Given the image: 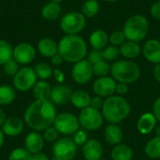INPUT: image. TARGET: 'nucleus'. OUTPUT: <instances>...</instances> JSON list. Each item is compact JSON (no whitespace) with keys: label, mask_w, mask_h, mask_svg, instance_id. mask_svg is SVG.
I'll return each instance as SVG.
<instances>
[{"label":"nucleus","mask_w":160,"mask_h":160,"mask_svg":"<svg viewBox=\"0 0 160 160\" xmlns=\"http://www.w3.org/2000/svg\"><path fill=\"white\" fill-rule=\"evenodd\" d=\"M112 77L117 82L133 83L141 77V68L130 60H117L111 65Z\"/></svg>","instance_id":"4"},{"label":"nucleus","mask_w":160,"mask_h":160,"mask_svg":"<svg viewBox=\"0 0 160 160\" xmlns=\"http://www.w3.org/2000/svg\"><path fill=\"white\" fill-rule=\"evenodd\" d=\"M149 31V22L142 14L130 16L124 24L123 32L128 40L140 42L145 38Z\"/></svg>","instance_id":"5"},{"label":"nucleus","mask_w":160,"mask_h":160,"mask_svg":"<svg viewBox=\"0 0 160 160\" xmlns=\"http://www.w3.org/2000/svg\"><path fill=\"white\" fill-rule=\"evenodd\" d=\"M150 14H151V16L154 19L160 21V1L155 2L151 6V8H150Z\"/></svg>","instance_id":"42"},{"label":"nucleus","mask_w":160,"mask_h":160,"mask_svg":"<svg viewBox=\"0 0 160 160\" xmlns=\"http://www.w3.org/2000/svg\"><path fill=\"white\" fill-rule=\"evenodd\" d=\"M104 1H106V2H110V3H112V2H116V1H118V0H104Z\"/></svg>","instance_id":"53"},{"label":"nucleus","mask_w":160,"mask_h":160,"mask_svg":"<svg viewBox=\"0 0 160 160\" xmlns=\"http://www.w3.org/2000/svg\"><path fill=\"white\" fill-rule=\"evenodd\" d=\"M78 120L80 126L89 131L98 130L104 123V117L102 115V112L90 106L81 110L78 116Z\"/></svg>","instance_id":"7"},{"label":"nucleus","mask_w":160,"mask_h":160,"mask_svg":"<svg viewBox=\"0 0 160 160\" xmlns=\"http://www.w3.org/2000/svg\"><path fill=\"white\" fill-rule=\"evenodd\" d=\"M158 123L157 118L153 112H145L142 114L137 123L138 131L142 135L150 134L156 128Z\"/></svg>","instance_id":"19"},{"label":"nucleus","mask_w":160,"mask_h":160,"mask_svg":"<svg viewBox=\"0 0 160 160\" xmlns=\"http://www.w3.org/2000/svg\"><path fill=\"white\" fill-rule=\"evenodd\" d=\"M120 54L123 55L127 59H134L138 57L141 52L142 49L141 46L138 44V42L127 40L120 46Z\"/></svg>","instance_id":"26"},{"label":"nucleus","mask_w":160,"mask_h":160,"mask_svg":"<svg viewBox=\"0 0 160 160\" xmlns=\"http://www.w3.org/2000/svg\"><path fill=\"white\" fill-rule=\"evenodd\" d=\"M87 60L92 64L98 63L102 60H104V55H103V50H96L93 49L87 55Z\"/></svg>","instance_id":"39"},{"label":"nucleus","mask_w":160,"mask_h":160,"mask_svg":"<svg viewBox=\"0 0 160 160\" xmlns=\"http://www.w3.org/2000/svg\"><path fill=\"white\" fill-rule=\"evenodd\" d=\"M117 82L110 76L98 78L93 83V91L97 96L101 98H109L115 94Z\"/></svg>","instance_id":"12"},{"label":"nucleus","mask_w":160,"mask_h":160,"mask_svg":"<svg viewBox=\"0 0 160 160\" xmlns=\"http://www.w3.org/2000/svg\"><path fill=\"white\" fill-rule=\"evenodd\" d=\"M58 53L64 61L77 63L87 55L86 42L79 35H66L58 43Z\"/></svg>","instance_id":"2"},{"label":"nucleus","mask_w":160,"mask_h":160,"mask_svg":"<svg viewBox=\"0 0 160 160\" xmlns=\"http://www.w3.org/2000/svg\"><path fill=\"white\" fill-rule=\"evenodd\" d=\"M99 160H103V159H102V158H101V159H99Z\"/></svg>","instance_id":"56"},{"label":"nucleus","mask_w":160,"mask_h":160,"mask_svg":"<svg viewBox=\"0 0 160 160\" xmlns=\"http://www.w3.org/2000/svg\"><path fill=\"white\" fill-rule=\"evenodd\" d=\"M73 141L74 142L78 145H83L88 140H87V134L85 133L84 130H81L79 129L78 131H76L74 133V137H73Z\"/></svg>","instance_id":"40"},{"label":"nucleus","mask_w":160,"mask_h":160,"mask_svg":"<svg viewBox=\"0 0 160 160\" xmlns=\"http://www.w3.org/2000/svg\"><path fill=\"white\" fill-rule=\"evenodd\" d=\"M60 134L62 135H71L79 130L80 123L78 117L70 112H61L55 117L52 125Z\"/></svg>","instance_id":"9"},{"label":"nucleus","mask_w":160,"mask_h":160,"mask_svg":"<svg viewBox=\"0 0 160 160\" xmlns=\"http://www.w3.org/2000/svg\"><path fill=\"white\" fill-rule=\"evenodd\" d=\"M4 142H5V134L3 133L2 129L0 128V149L3 147Z\"/></svg>","instance_id":"50"},{"label":"nucleus","mask_w":160,"mask_h":160,"mask_svg":"<svg viewBox=\"0 0 160 160\" xmlns=\"http://www.w3.org/2000/svg\"><path fill=\"white\" fill-rule=\"evenodd\" d=\"M104 149L99 141L88 140L82 145V156L86 160H99L102 158Z\"/></svg>","instance_id":"16"},{"label":"nucleus","mask_w":160,"mask_h":160,"mask_svg":"<svg viewBox=\"0 0 160 160\" xmlns=\"http://www.w3.org/2000/svg\"><path fill=\"white\" fill-rule=\"evenodd\" d=\"M59 134L60 133L53 126H51L43 130V138L49 142H55L59 139Z\"/></svg>","instance_id":"37"},{"label":"nucleus","mask_w":160,"mask_h":160,"mask_svg":"<svg viewBox=\"0 0 160 160\" xmlns=\"http://www.w3.org/2000/svg\"><path fill=\"white\" fill-rule=\"evenodd\" d=\"M112 160H131L133 158V150L125 143L114 145L111 151Z\"/></svg>","instance_id":"25"},{"label":"nucleus","mask_w":160,"mask_h":160,"mask_svg":"<svg viewBox=\"0 0 160 160\" xmlns=\"http://www.w3.org/2000/svg\"><path fill=\"white\" fill-rule=\"evenodd\" d=\"M99 11V4L98 0H86L82 7V13L88 18L95 17Z\"/></svg>","instance_id":"32"},{"label":"nucleus","mask_w":160,"mask_h":160,"mask_svg":"<svg viewBox=\"0 0 160 160\" xmlns=\"http://www.w3.org/2000/svg\"><path fill=\"white\" fill-rule=\"evenodd\" d=\"M61 13V6L55 2H49L45 6H43L41 9V15L44 19L48 21L56 20Z\"/></svg>","instance_id":"27"},{"label":"nucleus","mask_w":160,"mask_h":160,"mask_svg":"<svg viewBox=\"0 0 160 160\" xmlns=\"http://www.w3.org/2000/svg\"><path fill=\"white\" fill-rule=\"evenodd\" d=\"M31 160H51L50 158L44 154L43 152H39V153H37V154H33L32 155V159Z\"/></svg>","instance_id":"47"},{"label":"nucleus","mask_w":160,"mask_h":160,"mask_svg":"<svg viewBox=\"0 0 160 160\" xmlns=\"http://www.w3.org/2000/svg\"><path fill=\"white\" fill-rule=\"evenodd\" d=\"M32 159V154L28 152L25 148L18 147L13 149L9 156L8 160H31Z\"/></svg>","instance_id":"34"},{"label":"nucleus","mask_w":160,"mask_h":160,"mask_svg":"<svg viewBox=\"0 0 160 160\" xmlns=\"http://www.w3.org/2000/svg\"><path fill=\"white\" fill-rule=\"evenodd\" d=\"M36 57V49L32 44L22 42L19 43L13 49V59L22 65L31 63Z\"/></svg>","instance_id":"13"},{"label":"nucleus","mask_w":160,"mask_h":160,"mask_svg":"<svg viewBox=\"0 0 160 160\" xmlns=\"http://www.w3.org/2000/svg\"><path fill=\"white\" fill-rule=\"evenodd\" d=\"M156 134H157V136H159V137H160V126H159V127H158V128H157V130H156Z\"/></svg>","instance_id":"51"},{"label":"nucleus","mask_w":160,"mask_h":160,"mask_svg":"<svg viewBox=\"0 0 160 160\" xmlns=\"http://www.w3.org/2000/svg\"><path fill=\"white\" fill-rule=\"evenodd\" d=\"M4 72L8 76H15V74L19 71V63H17L13 58L9 61H8L6 64L3 65Z\"/></svg>","instance_id":"38"},{"label":"nucleus","mask_w":160,"mask_h":160,"mask_svg":"<svg viewBox=\"0 0 160 160\" xmlns=\"http://www.w3.org/2000/svg\"><path fill=\"white\" fill-rule=\"evenodd\" d=\"M144 152L150 159L160 158V137L156 136L151 139L144 147Z\"/></svg>","instance_id":"29"},{"label":"nucleus","mask_w":160,"mask_h":160,"mask_svg":"<svg viewBox=\"0 0 160 160\" xmlns=\"http://www.w3.org/2000/svg\"><path fill=\"white\" fill-rule=\"evenodd\" d=\"M72 93L73 91L70 86L64 83H58L52 88L50 100L54 105H65L70 101Z\"/></svg>","instance_id":"14"},{"label":"nucleus","mask_w":160,"mask_h":160,"mask_svg":"<svg viewBox=\"0 0 160 160\" xmlns=\"http://www.w3.org/2000/svg\"><path fill=\"white\" fill-rule=\"evenodd\" d=\"M51 160H60V159H58L57 158H54V157H53V158H52Z\"/></svg>","instance_id":"54"},{"label":"nucleus","mask_w":160,"mask_h":160,"mask_svg":"<svg viewBox=\"0 0 160 160\" xmlns=\"http://www.w3.org/2000/svg\"><path fill=\"white\" fill-rule=\"evenodd\" d=\"M103 55H104V60L108 62L115 61L120 55V49L113 45L108 46L103 50Z\"/></svg>","instance_id":"35"},{"label":"nucleus","mask_w":160,"mask_h":160,"mask_svg":"<svg viewBox=\"0 0 160 160\" xmlns=\"http://www.w3.org/2000/svg\"><path fill=\"white\" fill-rule=\"evenodd\" d=\"M108 42H109V36L107 32L103 29H97L90 35L89 43L93 49L102 50L106 48Z\"/></svg>","instance_id":"22"},{"label":"nucleus","mask_w":160,"mask_h":160,"mask_svg":"<svg viewBox=\"0 0 160 160\" xmlns=\"http://www.w3.org/2000/svg\"><path fill=\"white\" fill-rule=\"evenodd\" d=\"M93 65L85 59L74 63L71 69V77L75 82L85 84L91 81L93 77Z\"/></svg>","instance_id":"11"},{"label":"nucleus","mask_w":160,"mask_h":160,"mask_svg":"<svg viewBox=\"0 0 160 160\" xmlns=\"http://www.w3.org/2000/svg\"><path fill=\"white\" fill-rule=\"evenodd\" d=\"M13 58V48L11 44L6 40L0 39V65L6 64Z\"/></svg>","instance_id":"30"},{"label":"nucleus","mask_w":160,"mask_h":160,"mask_svg":"<svg viewBox=\"0 0 160 160\" xmlns=\"http://www.w3.org/2000/svg\"><path fill=\"white\" fill-rule=\"evenodd\" d=\"M105 141L111 145H117L122 143L124 133L122 128L117 126V124H109L104 130Z\"/></svg>","instance_id":"20"},{"label":"nucleus","mask_w":160,"mask_h":160,"mask_svg":"<svg viewBox=\"0 0 160 160\" xmlns=\"http://www.w3.org/2000/svg\"><path fill=\"white\" fill-rule=\"evenodd\" d=\"M77 147L73 139L59 138L52 145V154L54 158L60 160L74 159L77 154Z\"/></svg>","instance_id":"10"},{"label":"nucleus","mask_w":160,"mask_h":160,"mask_svg":"<svg viewBox=\"0 0 160 160\" xmlns=\"http://www.w3.org/2000/svg\"><path fill=\"white\" fill-rule=\"evenodd\" d=\"M38 77L33 68L23 67L13 77V87L21 92H27L31 90L36 84Z\"/></svg>","instance_id":"8"},{"label":"nucleus","mask_w":160,"mask_h":160,"mask_svg":"<svg viewBox=\"0 0 160 160\" xmlns=\"http://www.w3.org/2000/svg\"><path fill=\"white\" fill-rule=\"evenodd\" d=\"M52 88V87L47 81L39 80L32 88L33 97L35 99H50Z\"/></svg>","instance_id":"24"},{"label":"nucleus","mask_w":160,"mask_h":160,"mask_svg":"<svg viewBox=\"0 0 160 160\" xmlns=\"http://www.w3.org/2000/svg\"><path fill=\"white\" fill-rule=\"evenodd\" d=\"M71 160H76V159H71Z\"/></svg>","instance_id":"57"},{"label":"nucleus","mask_w":160,"mask_h":160,"mask_svg":"<svg viewBox=\"0 0 160 160\" xmlns=\"http://www.w3.org/2000/svg\"><path fill=\"white\" fill-rule=\"evenodd\" d=\"M127 41V38L123 32V30H117L112 32L109 36V42L113 46H121L124 42Z\"/></svg>","instance_id":"36"},{"label":"nucleus","mask_w":160,"mask_h":160,"mask_svg":"<svg viewBox=\"0 0 160 160\" xmlns=\"http://www.w3.org/2000/svg\"><path fill=\"white\" fill-rule=\"evenodd\" d=\"M52 76L54 77L55 81L58 82V83H63L65 82V74L62 70L58 69V68H55L53 69V73H52Z\"/></svg>","instance_id":"45"},{"label":"nucleus","mask_w":160,"mask_h":160,"mask_svg":"<svg viewBox=\"0 0 160 160\" xmlns=\"http://www.w3.org/2000/svg\"><path fill=\"white\" fill-rule=\"evenodd\" d=\"M154 76L156 80L160 83V63L157 64V66L154 68Z\"/></svg>","instance_id":"48"},{"label":"nucleus","mask_w":160,"mask_h":160,"mask_svg":"<svg viewBox=\"0 0 160 160\" xmlns=\"http://www.w3.org/2000/svg\"><path fill=\"white\" fill-rule=\"evenodd\" d=\"M131 107L129 102L122 96L112 95L104 99L101 109L104 120L110 124H118L125 120L130 113Z\"/></svg>","instance_id":"3"},{"label":"nucleus","mask_w":160,"mask_h":160,"mask_svg":"<svg viewBox=\"0 0 160 160\" xmlns=\"http://www.w3.org/2000/svg\"><path fill=\"white\" fill-rule=\"evenodd\" d=\"M44 138L38 131H31L24 138V148L32 155L42 152L44 148Z\"/></svg>","instance_id":"17"},{"label":"nucleus","mask_w":160,"mask_h":160,"mask_svg":"<svg viewBox=\"0 0 160 160\" xmlns=\"http://www.w3.org/2000/svg\"><path fill=\"white\" fill-rule=\"evenodd\" d=\"M16 98V89L8 84L0 85V106L11 104Z\"/></svg>","instance_id":"28"},{"label":"nucleus","mask_w":160,"mask_h":160,"mask_svg":"<svg viewBox=\"0 0 160 160\" xmlns=\"http://www.w3.org/2000/svg\"><path fill=\"white\" fill-rule=\"evenodd\" d=\"M145 59L151 63H160V41L158 39H149L143 45L142 50Z\"/></svg>","instance_id":"18"},{"label":"nucleus","mask_w":160,"mask_h":160,"mask_svg":"<svg viewBox=\"0 0 160 160\" xmlns=\"http://www.w3.org/2000/svg\"><path fill=\"white\" fill-rule=\"evenodd\" d=\"M51 61H52V64L53 66H60L63 62H64V59L63 57L57 52L56 54H54L52 58H51Z\"/></svg>","instance_id":"46"},{"label":"nucleus","mask_w":160,"mask_h":160,"mask_svg":"<svg viewBox=\"0 0 160 160\" xmlns=\"http://www.w3.org/2000/svg\"><path fill=\"white\" fill-rule=\"evenodd\" d=\"M7 118L8 117H7V114H6L5 111L0 108V128L3 126V124L5 123V121H6Z\"/></svg>","instance_id":"49"},{"label":"nucleus","mask_w":160,"mask_h":160,"mask_svg":"<svg viewBox=\"0 0 160 160\" xmlns=\"http://www.w3.org/2000/svg\"><path fill=\"white\" fill-rule=\"evenodd\" d=\"M34 70L35 73L37 75V77L40 80L43 81H47L49 80L53 73V69L52 68V67L47 64V63H38L34 67Z\"/></svg>","instance_id":"31"},{"label":"nucleus","mask_w":160,"mask_h":160,"mask_svg":"<svg viewBox=\"0 0 160 160\" xmlns=\"http://www.w3.org/2000/svg\"><path fill=\"white\" fill-rule=\"evenodd\" d=\"M103 104H104V100L102 99L101 97L99 96H95L93 98H91V102H90V107L96 109V110H98L100 111L103 107Z\"/></svg>","instance_id":"41"},{"label":"nucleus","mask_w":160,"mask_h":160,"mask_svg":"<svg viewBox=\"0 0 160 160\" xmlns=\"http://www.w3.org/2000/svg\"><path fill=\"white\" fill-rule=\"evenodd\" d=\"M52 2H55V3H58V4H60V2H62L63 0H51Z\"/></svg>","instance_id":"52"},{"label":"nucleus","mask_w":160,"mask_h":160,"mask_svg":"<svg viewBox=\"0 0 160 160\" xmlns=\"http://www.w3.org/2000/svg\"><path fill=\"white\" fill-rule=\"evenodd\" d=\"M57 115L55 105L50 99H36L25 110L23 121L35 131H43L53 125Z\"/></svg>","instance_id":"1"},{"label":"nucleus","mask_w":160,"mask_h":160,"mask_svg":"<svg viewBox=\"0 0 160 160\" xmlns=\"http://www.w3.org/2000/svg\"><path fill=\"white\" fill-rule=\"evenodd\" d=\"M109 72H111V65L106 60H102L93 65V73L98 78L108 76Z\"/></svg>","instance_id":"33"},{"label":"nucleus","mask_w":160,"mask_h":160,"mask_svg":"<svg viewBox=\"0 0 160 160\" xmlns=\"http://www.w3.org/2000/svg\"><path fill=\"white\" fill-rule=\"evenodd\" d=\"M86 26L85 16L82 12L67 13L60 21V27L66 35H78Z\"/></svg>","instance_id":"6"},{"label":"nucleus","mask_w":160,"mask_h":160,"mask_svg":"<svg viewBox=\"0 0 160 160\" xmlns=\"http://www.w3.org/2000/svg\"><path fill=\"white\" fill-rule=\"evenodd\" d=\"M128 86L127 83H123V82H117L116 84V88H115V93L118 96H124L126 94H128Z\"/></svg>","instance_id":"43"},{"label":"nucleus","mask_w":160,"mask_h":160,"mask_svg":"<svg viewBox=\"0 0 160 160\" xmlns=\"http://www.w3.org/2000/svg\"><path fill=\"white\" fill-rule=\"evenodd\" d=\"M153 113L157 118L158 122L160 123V97L155 100L153 104Z\"/></svg>","instance_id":"44"},{"label":"nucleus","mask_w":160,"mask_h":160,"mask_svg":"<svg viewBox=\"0 0 160 160\" xmlns=\"http://www.w3.org/2000/svg\"><path fill=\"white\" fill-rule=\"evenodd\" d=\"M147 160H154V159H150V158H149V159H147Z\"/></svg>","instance_id":"55"},{"label":"nucleus","mask_w":160,"mask_h":160,"mask_svg":"<svg viewBox=\"0 0 160 160\" xmlns=\"http://www.w3.org/2000/svg\"><path fill=\"white\" fill-rule=\"evenodd\" d=\"M91 98L92 97L85 90H82V89L76 90V91H73L72 93L70 102L77 109L82 110L90 106Z\"/></svg>","instance_id":"23"},{"label":"nucleus","mask_w":160,"mask_h":160,"mask_svg":"<svg viewBox=\"0 0 160 160\" xmlns=\"http://www.w3.org/2000/svg\"><path fill=\"white\" fill-rule=\"evenodd\" d=\"M24 125L25 123L23 119L18 116H9L6 119L5 123L1 127V129L5 136L16 137L23 131Z\"/></svg>","instance_id":"15"},{"label":"nucleus","mask_w":160,"mask_h":160,"mask_svg":"<svg viewBox=\"0 0 160 160\" xmlns=\"http://www.w3.org/2000/svg\"><path fill=\"white\" fill-rule=\"evenodd\" d=\"M38 50L42 56L52 58L58 52V43L52 38H44L38 41Z\"/></svg>","instance_id":"21"}]
</instances>
